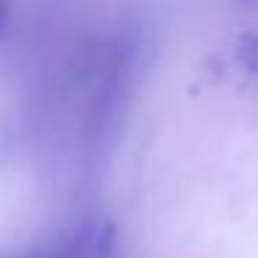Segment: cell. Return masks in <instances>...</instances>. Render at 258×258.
I'll use <instances>...</instances> for the list:
<instances>
[{
  "label": "cell",
  "instance_id": "1",
  "mask_svg": "<svg viewBox=\"0 0 258 258\" xmlns=\"http://www.w3.org/2000/svg\"><path fill=\"white\" fill-rule=\"evenodd\" d=\"M239 58L247 70H258V36L255 34H247L244 42L239 47Z\"/></svg>",
  "mask_w": 258,
  "mask_h": 258
},
{
  "label": "cell",
  "instance_id": "2",
  "mask_svg": "<svg viewBox=\"0 0 258 258\" xmlns=\"http://www.w3.org/2000/svg\"><path fill=\"white\" fill-rule=\"evenodd\" d=\"M3 25H6V0H0V34H3Z\"/></svg>",
  "mask_w": 258,
  "mask_h": 258
},
{
  "label": "cell",
  "instance_id": "3",
  "mask_svg": "<svg viewBox=\"0 0 258 258\" xmlns=\"http://www.w3.org/2000/svg\"><path fill=\"white\" fill-rule=\"evenodd\" d=\"M23 258H39V255H23Z\"/></svg>",
  "mask_w": 258,
  "mask_h": 258
}]
</instances>
